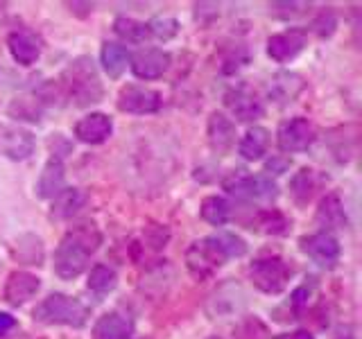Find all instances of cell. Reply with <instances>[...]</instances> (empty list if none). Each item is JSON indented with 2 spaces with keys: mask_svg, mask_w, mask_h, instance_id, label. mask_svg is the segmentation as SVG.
I'll return each mask as SVG.
<instances>
[{
  "mask_svg": "<svg viewBox=\"0 0 362 339\" xmlns=\"http://www.w3.org/2000/svg\"><path fill=\"white\" fill-rule=\"evenodd\" d=\"M100 244L102 235L95 224L84 222L73 226L54 251V274L64 280L77 278L86 269L88 258L98 251Z\"/></svg>",
  "mask_w": 362,
  "mask_h": 339,
  "instance_id": "obj_1",
  "label": "cell"
},
{
  "mask_svg": "<svg viewBox=\"0 0 362 339\" xmlns=\"http://www.w3.org/2000/svg\"><path fill=\"white\" fill-rule=\"evenodd\" d=\"M62 84L66 88L68 97H71L77 107L95 105L105 95L100 75L95 71V64L90 56H77L71 66L66 68L62 75Z\"/></svg>",
  "mask_w": 362,
  "mask_h": 339,
  "instance_id": "obj_2",
  "label": "cell"
},
{
  "mask_svg": "<svg viewBox=\"0 0 362 339\" xmlns=\"http://www.w3.org/2000/svg\"><path fill=\"white\" fill-rule=\"evenodd\" d=\"M88 319V310L82 301L62 292H54L45 297L37 308H34V321L45 326H73L82 328Z\"/></svg>",
  "mask_w": 362,
  "mask_h": 339,
  "instance_id": "obj_3",
  "label": "cell"
},
{
  "mask_svg": "<svg viewBox=\"0 0 362 339\" xmlns=\"http://www.w3.org/2000/svg\"><path fill=\"white\" fill-rule=\"evenodd\" d=\"M224 190L245 201H274L279 197L276 181L267 174H245L243 170H235L224 179Z\"/></svg>",
  "mask_w": 362,
  "mask_h": 339,
  "instance_id": "obj_4",
  "label": "cell"
},
{
  "mask_svg": "<svg viewBox=\"0 0 362 339\" xmlns=\"http://www.w3.org/2000/svg\"><path fill=\"white\" fill-rule=\"evenodd\" d=\"M249 278L254 285L265 292V294H281L288 287L292 278V269L283 258L269 256V258H258L249 267Z\"/></svg>",
  "mask_w": 362,
  "mask_h": 339,
  "instance_id": "obj_5",
  "label": "cell"
},
{
  "mask_svg": "<svg viewBox=\"0 0 362 339\" xmlns=\"http://www.w3.org/2000/svg\"><path fill=\"white\" fill-rule=\"evenodd\" d=\"M245 305H247V294L243 285H238L235 280H226L209 297L206 312L213 319H231V316L245 310Z\"/></svg>",
  "mask_w": 362,
  "mask_h": 339,
  "instance_id": "obj_6",
  "label": "cell"
},
{
  "mask_svg": "<svg viewBox=\"0 0 362 339\" xmlns=\"http://www.w3.org/2000/svg\"><path fill=\"white\" fill-rule=\"evenodd\" d=\"M226 263V258L220 254V249L215 246L213 237H204L188 246L186 251V265L190 274L195 278H209L213 271H218Z\"/></svg>",
  "mask_w": 362,
  "mask_h": 339,
  "instance_id": "obj_7",
  "label": "cell"
},
{
  "mask_svg": "<svg viewBox=\"0 0 362 339\" xmlns=\"http://www.w3.org/2000/svg\"><path fill=\"white\" fill-rule=\"evenodd\" d=\"M279 150L286 154L305 152L315 143V127L305 118H290L281 122L276 133Z\"/></svg>",
  "mask_w": 362,
  "mask_h": 339,
  "instance_id": "obj_8",
  "label": "cell"
},
{
  "mask_svg": "<svg viewBox=\"0 0 362 339\" xmlns=\"http://www.w3.org/2000/svg\"><path fill=\"white\" fill-rule=\"evenodd\" d=\"M299 249L308 256L310 260H315L320 267L331 269L337 265L339 254H342V246H339L337 237L328 231L322 233H313V235H305L299 240Z\"/></svg>",
  "mask_w": 362,
  "mask_h": 339,
  "instance_id": "obj_9",
  "label": "cell"
},
{
  "mask_svg": "<svg viewBox=\"0 0 362 339\" xmlns=\"http://www.w3.org/2000/svg\"><path fill=\"white\" fill-rule=\"evenodd\" d=\"M163 100L158 90L145 88L139 84H127L118 93V109L122 113H134V116H145V113H156L161 109Z\"/></svg>",
  "mask_w": 362,
  "mask_h": 339,
  "instance_id": "obj_10",
  "label": "cell"
},
{
  "mask_svg": "<svg viewBox=\"0 0 362 339\" xmlns=\"http://www.w3.org/2000/svg\"><path fill=\"white\" fill-rule=\"evenodd\" d=\"M37 138L34 133L18 124H0V156L11 161H25L34 154Z\"/></svg>",
  "mask_w": 362,
  "mask_h": 339,
  "instance_id": "obj_11",
  "label": "cell"
},
{
  "mask_svg": "<svg viewBox=\"0 0 362 339\" xmlns=\"http://www.w3.org/2000/svg\"><path fill=\"white\" fill-rule=\"evenodd\" d=\"M170 64H173V56L165 50L158 48H147L134 54L132 59V73L139 79H158L168 73Z\"/></svg>",
  "mask_w": 362,
  "mask_h": 339,
  "instance_id": "obj_12",
  "label": "cell"
},
{
  "mask_svg": "<svg viewBox=\"0 0 362 339\" xmlns=\"http://www.w3.org/2000/svg\"><path fill=\"white\" fill-rule=\"evenodd\" d=\"M224 105L229 107V111L233 116L240 120V122H252L258 120L260 116L265 113L263 102H260L252 90L245 88V86H238L231 88L229 93L224 95Z\"/></svg>",
  "mask_w": 362,
  "mask_h": 339,
  "instance_id": "obj_13",
  "label": "cell"
},
{
  "mask_svg": "<svg viewBox=\"0 0 362 339\" xmlns=\"http://www.w3.org/2000/svg\"><path fill=\"white\" fill-rule=\"evenodd\" d=\"M303 48H305V32L301 30L279 32L274 37L267 39V54L279 64L292 61L294 56L301 54Z\"/></svg>",
  "mask_w": 362,
  "mask_h": 339,
  "instance_id": "obj_14",
  "label": "cell"
},
{
  "mask_svg": "<svg viewBox=\"0 0 362 339\" xmlns=\"http://www.w3.org/2000/svg\"><path fill=\"white\" fill-rule=\"evenodd\" d=\"M39 287H41V280L34 274H30V271H11L5 282V301L9 305H14V308H18V305L37 297Z\"/></svg>",
  "mask_w": 362,
  "mask_h": 339,
  "instance_id": "obj_15",
  "label": "cell"
},
{
  "mask_svg": "<svg viewBox=\"0 0 362 339\" xmlns=\"http://www.w3.org/2000/svg\"><path fill=\"white\" fill-rule=\"evenodd\" d=\"M209 145L215 154H229L235 145V124L224 113L215 111L209 118Z\"/></svg>",
  "mask_w": 362,
  "mask_h": 339,
  "instance_id": "obj_16",
  "label": "cell"
},
{
  "mask_svg": "<svg viewBox=\"0 0 362 339\" xmlns=\"http://www.w3.org/2000/svg\"><path fill=\"white\" fill-rule=\"evenodd\" d=\"M305 88V82L301 79V75L297 73H290V71H281V73H274L267 84V95L276 102V105H290L294 102L301 90Z\"/></svg>",
  "mask_w": 362,
  "mask_h": 339,
  "instance_id": "obj_17",
  "label": "cell"
},
{
  "mask_svg": "<svg viewBox=\"0 0 362 339\" xmlns=\"http://www.w3.org/2000/svg\"><path fill=\"white\" fill-rule=\"evenodd\" d=\"M66 188V170H64V161L62 158L50 156V161L43 165L41 174L37 179V186H34V192L41 199H54L59 192Z\"/></svg>",
  "mask_w": 362,
  "mask_h": 339,
  "instance_id": "obj_18",
  "label": "cell"
},
{
  "mask_svg": "<svg viewBox=\"0 0 362 339\" xmlns=\"http://www.w3.org/2000/svg\"><path fill=\"white\" fill-rule=\"evenodd\" d=\"M9 52L21 66H32L41 56V41L30 30H16L7 37Z\"/></svg>",
  "mask_w": 362,
  "mask_h": 339,
  "instance_id": "obj_19",
  "label": "cell"
},
{
  "mask_svg": "<svg viewBox=\"0 0 362 339\" xmlns=\"http://www.w3.org/2000/svg\"><path fill=\"white\" fill-rule=\"evenodd\" d=\"M113 131V122L107 113H88L75 124V136L82 143L100 145L105 143Z\"/></svg>",
  "mask_w": 362,
  "mask_h": 339,
  "instance_id": "obj_20",
  "label": "cell"
},
{
  "mask_svg": "<svg viewBox=\"0 0 362 339\" xmlns=\"http://www.w3.org/2000/svg\"><path fill=\"white\" fill-rule=\"evenodd\" d=\"M134 323L122 312L102 314L93 326V339H129Z\"/></svg>",
  "mask_w": 362,
  "mask_h": 339,
  "instance_id": "obj_21",
  "label": "cell"
},
{
  "mask_svg": "<svg viewBox=\"0 0 362 339\" xmlns=\"http://www.w3.org/2000/svg\"><path fill=\"white\" fill-rule=\"evenodd\" d=\"M267 147H269V131L265 127H249L240 143H238V154L245 161H260L267 154Z\"/></svg>",
  "mask_w": 362,
  "mask_h": 339,
  "instance_id": "obj_22",
  "label": "cell"
},
{
  "mask_svg": "<svg viewBox=\"0 0 362 339\" xmlns=\"http://www.w3.org/2000/svg\"><path fill=\"white\" fill-rule=\"evenodd\" d=\"M100 61H102V68H105V73L111 79H118L124 71H127L132 54L122 43H105L102 45V52H100Z\"/></svg>",
  "mask_w": 362,
  "mask_h": 339,
  "instance_id": "obj_23",
  "label": "cell"
},
{
  "mask_svg": "<svg viewBox=\"0 0 362 339\" xmlns=\"http://www.w3.org/2000/svg\"><path fill=\"white\" fill-rule=\"evenodd\" d=\"M52 218L57 220H68L84 206L86 195L79 188H64L59 195L52 199Z\"/></svg>",
  "mask_w": 362,
  "mask_h": 339,
  "instance_id": "obj_24",
  "label": "cell"
},
{
  "mask_svg": "<svg viewBox=\"0 0 362 339\" xmlns=\"http://www.w3.org/2000/svg\"><path fill=\"white\" fill-rule=\"evenodd\" d=\"M317 222H320L324 229H344L346 215L337 195H328L322 199L320 210H317Z\"/></svg>",
  "mask_w": 362,
  "mask_h": 339,
  "instance_id": "obj_25",
  "label": "cell"
},
{
  "mask_svg": "<svg viewBox=\"0 0 362 339\" xmlns=\"http://www.w3.org/2000/svg\"><path fill=\"white\" fill-rule=\"evenodd\" d=\"M231 218H233V208L224 197L211 195L202 201V220L204 222H209L213 226H224Z\"/></svg>",
  "mask_w": 362,
  "mask_h": 339,
  "instance_id": "obj_26",
  "label": "cell"
},
{
  "mask_svg": "<svg viewBox=\"0 0 362 339\" xmlns=\"http://www.w3.org/2000/svg\"><path fill=\"white\" fill-rule=\"evenodd\" d=\"M315 190H317V174H315V170H310V167L299 170V172L294 174L292 181H290L292 199L297 201L299 206H305V203L313 199Z\"/></svg>",
  "mask_w": 362,
  "mask_h": 339,
  "instance_id": "obj_27",
  "label": "cell"
},
{
  "mask_svg": "<svg viewBox=\"0 0 362 339\" xmlns=\"http://www.w3.org/2000/svg\"><path fill=\"white\" fill-rule=\"evenodd\" d=\"M249 229L272 233V235H281L290 229V222H288L286 215L279 213V210H260V213H256V218L249 222Z\"/></svg>",
  "mask_w": 362,
  "mask_h": 339,
  "instance_id": "obj_28",
  "label": "cell"
},
{
  "mask_svg": "<svg viewBox=\"0 0 362 339\" xmlns=\"http://www.w3.org/2000/svg\"><path fill=\"white\" fill-rule=\"evenodd\" d=\"M113 32L127 43H143V41L150 39V28H147V23L134 20L127 16L116 18V23H113Z\"/></svg>",
  "mask_w": 362,
  "mask_h": 339,
  "instance_id": "obj_29",
  "label": "cell"
},
{
  "mask_svg": "<svg viewBox=\"0 0 362 339\" xmlns=\"http://www.w3.org/2000/svg\"><path fill=\"white\" fill-rule=\"evenodd\" d=\"M14 256H16L18 263H23V265H41V260H43V242H41V237H37V235H23V237H18Z\"/></svg>",
  "mask_w": 362,
  "mask_h": 339,
  "instance_id": "obj_30",
  "label": "cell"
},
{
  "mask_svg": "<svg viewBox=\"0 0 362 339\" xmlns=\"http://www.w3.org/2000/svg\"><path fill=\"white\" fill-rule=\"evenodd\" d=\"M213 242L215 246L220 249V254L229 260V258H240L247 254V242L243 240L240 235H235V233H229V231H218V233H213Z\"/></svg>",
  "mask_w": 362,
  "mask_h": 339,
  "instance_id": "obj_31",
  "label": "cell"
},
{
  "mask_svg": "<svg viewBox=\"0 0 362 339\" xmlns=\"http://www.w3.org/2000/svg\"><path fill=\"white\" fill-rule=\"evenodd\" d=\"M86 285H88V290H93L98 294H107L118 285V276L109 265H95L90 269Z\"/></svg>",
  "mask_w": 362,
  "mask_h": 339,
  "instance_id": "obj_32",
  "label": "cell"
},
{
  "mask_svg": "<svg viewBox=\"0 0 362 339\" xmlns=\"http://www.w3.org/2000/svg\"><path fill=\"white\" fill-rule=\"evenodd\" d=\"M39 105H41V100L30 102L28 97H21V100L16 97L14 102H11V107H9V116L21 118V120H30V122H39L41 120Z\"/></svg>",
  "mask_w": 362,
  "mask_h": 339,
  "instance_id": "obj_33",
  "label": "cell"
},
{
  "mask_svg": "<svg viewBox=\"0 0 362 339\" xmlns=\"http://www.w3.org/2000/svg\"><path fill=\"white\" fill-rule=\"evenodd\" d=\"M147 28H150V37H156L161 41H170L173 37H177L179 23H177V18H170V16H156L147 23Z\"/></svg>",
  "mask_w": 362,
  "mask_h": 339,
  "instance_id": "obj_34",
  "label": "cell"
},
{
  "mask_svg": "<svg viewBox=\"0 0 362 339\" xmlns=\"http://www.w3.org/2000/svg\"><path fill=\"white\" fill-rule=\"evenodd\" d=\"M335 28H337V18L331 9H324L313 23V30L320 34V37H331V34L335 32Z\"/></svg>",
  "mask_w": 362,
  "mask_h": 339,
  "instance_id": "obj_35",
  "label": "cell"
},
{
  "mask_svg": "<svg viewBox=\"0 0 362 339\" xmlns=\"http://www.w3.org/2000/svg\"><path fill=\"white\" fill-rule=\"evenodd\" d=\"M272 7H274V9H283V11H279L281 18H290V16H301L308 5H305V3H274Z\"/></svg>",
  "mask_w": 362,
  "mask_h": 339,
  "instance_id": "obj_36",
  "label": "cell"
},
{
  "mask_svg": "<svg viewBox=\"0 0 362 339\" xmlns=\"http://www.w3.org/2000/svg\"><path fill=\"white\" fill-rule=\"evenodd\" d=\"M290 167V158L286 156H274L272 161L267 163V172H274V174H281V172H286V170Z\"/></svg>",
  "mask_w": 362,
  "mask_h": 339,
  "instance_id": "obj_37",
  "label": "cell"
},
{
  "mask_svg": "<svg viewBox=\"0 0 362 339\" xmlns=\"http://www.w3.org/2000/svg\"><path fill=\"white\" fill-rule=\"evenodd\" d=\"M16 328V319L11 314H7V312H0V337L3 335H7L9 331H14Z\"/></svg>",
  "mask_w": 362,
  "mask_h": 339,
  "instance_id": "obj_38",
  "label": "cell"
},
{
  "mask_svg": "<svg viewBox=\"0 0 362 339\" xmlns=\"http://www.w3.org/2000/svg\"><path fill=\"white\" fill-rule=\"evenodd\" d=\"M276 339H315L308 331H297V333H288V335H281Z\"/></svg>",
  "mask_w": 362,
  "mask_h": 339,
  "instance_id": "obj_39",
  "label": "cell"
},
{
  "mask_svg": "<svg viewBox=\"0 0 362 339\" xmlns=\"http://www.w3.org/2000/svg\"><path fill=\"white\" fill-rule=\"evenodd\" d=\"M209 339H220V337H209Z\"/></svg>",
  "mask_w": 362,
  "mask_h": 339,
  "instance_id": "obj_40",
  "label": "cell"
},
{
  "mask_svg": "<svg viewBox=\"0 0 362 339\" xmlns=\"http://www.w3.org/2000/svg\"><path fill=\"white\" fill-rule=\"evenodd\" d=\"M346 339H351V337H346Z\"/></svg>",
  "mask_w": 362,
  "mask_h": 339,
  "instance_id": "obj_41",
  "label": "cell"
}]
</instances>
